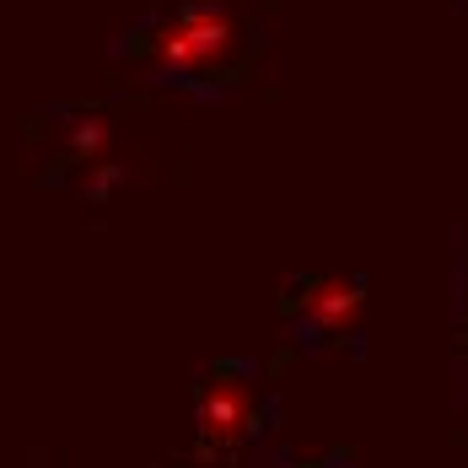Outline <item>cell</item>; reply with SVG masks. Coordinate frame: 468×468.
Instances as JSON below:
<instances>
[{"instance_id": "obj_1", "label": "cell", "mask_w": 468, "mask_h": 468, "mask_svg": "<svg viewBox=\"0 0 468 468\" xmlns=\"http://www.w3.org/2000/svg\"><path fill=\"white\" fill-rule=\"evenodd\" d=\"M242 48H248V22L237 0H173L135 38V59L156 81L199 87V81H227L242 65Z\"/></svg>"}, {"instance_id": "obj_2", "label": "cell", "mask_w": 468, "mask_h": 468, "mask_svg": "<svg viewBox=\"0 0 468 468\" xmlns=\"http://www.w3.org/2000/svg\"><path fill=\"white\" fill-rule=\"evenodd\" d=\"M194 431H199V447H210L221 458H232L242 441H253V431H259V393H253L248 372L216 367L199 382V393H194Z\"/></svg>"}, {"instance_id": "obj_3", "label": "cell", "mask_w": 468, "mask_h": 468, "mask_svg": "<svg viewBox=\"0 0 468 468\" xmlns=\"http://www.w3.org/2000/svg\"><path fill=\"white\" fill-rule=\"evenodd\" d=\"M296 313L318 334H356L361 324V281H307L296 296Z\"/></svg>"}]
</instances>
